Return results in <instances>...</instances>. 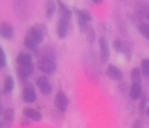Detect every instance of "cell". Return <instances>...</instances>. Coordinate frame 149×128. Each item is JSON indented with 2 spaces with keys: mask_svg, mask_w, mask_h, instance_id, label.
Here are the masks:
<instances>
[{
  "mask_svg": "<svg viewBox=\"0 0 149 128\" xmlns=\"http://www.w3.org/2000/svg\"><path fill=\"white\" fill-rule=\"evenodd\" d=\"M47 35V27L43 24H36L27 31L26 38H24V47L27 50H36L37 45H40L43 42Z\"/></svg>",
  "mask_w": 149,
  "mask_h": 128,
  "instance_id": "obj_1",
  "label": "cell"
},
{
  "mask_svg": "<svg viewBox=\"0 0 149 128\" xmlns=\"http://www.w3.org/2000/svg\"><path fill=\"white\" fill-rule=\"evenodd\" d=\"M13 5H15V11H16L18 18L19 19H29L34 0H13Z\"/></svg>",
  "mask_w": 149,
  "mask_h": 128,
  "instance_id": "obj_2",
  "label": "cell"
},
{
  "mask_svg": "<svg viewBox=\"0 0 149 128\" xmlns=\"http://www.w3.org/2000/svg\"><path fill=\"white\" fill-rule=\"evenodd\" d=\"M39 69L42 70L43 74H47V75H50V74H53L56 70V61L53 56H47V54H43L42 58L39 59Z\"/></svg>",
  "mask_w": 149,
  "mask_h": 128,
  "instance_id": "obj_3",
  "label": "cell"
},
{
  "mask_svg": "<svg viewBox=\"0 0 149 128\" xmlns=\"http://www.w3.org/2000/svg\"><path fill=\"white\" fill-rule=\"evenodd\" d=\"M36 83H37V88H39L43 95H50V93H52L53 86H52V82L48 80V77H45V75L37 77Z\"/></svg>",
  "mask_w": 149,
  "mask_h": 128,
  "instance_id": "obj_4",
  "label": "cell"
},
{
  "mask_svg": "<svg viewBox=\"0 0 149 128\" xmlns=\"http://www.w3.org/2000/svg\"><path fill=\"white\" fill-rule=\"evenodd\" d=\"M55 106H56V109H58V111H61V112H64L66 109H68L69 99H68V96L64 95V91H58V93H56V96H55Z\"/></svg>",
  "mask_w": 149,
  "mask_h": 128,
  "instance_id": "obj_5",
  "label": "cell"
},
{
  "mask_svg": "<svg viewBox=\"0 0 149 128\" xmlns=\"http://www.w3.org/2000/svg\"><path fill=\"white\" fill-rule=\"evenodd\" d=\"M98 45H100V56L103 63H107L109 61V45H107L106 38L100 37L98 38Z\"/></svg>",
  "mask_w": 149,
  "mask_h": 128,
  "instance_id": "obj_6",
  "label": "cell"
},
{
  "mask_svg": "<svg viewBox=\"0 0 149 128\" xmlns=\"http://www.w3.org/2000/svg\"><path fill=\"white\" fill-rule=\"evenodd\" d=\"M106 75L109 77L111 80H116V82H120V80L123 79L122 70H120L117 66H112V64H109V66L106 67Z\"/></svg>",
  "mask_w": 149,
  "mask_h": 128,
  "instance_id": "obj_7",
  "label": "cell"
},
{
  "mask_svg": "<svg viewBox=\"0 0 149 128\" xmlns=\"http://www.w3.org/2000/svg\"><path fill=\"white\" fill-rule=\"evenodd\" d=\"M15 35V29L10 22H2L0 24V37L5 38V40H11Z\"/></svg>",
  "mask_w": 149,
  "mask_h": 128,
  "instance_id": "obj_8",
  "label": "cell"
},
{
  "mask_svg": "<svg viewBox=\"0 0 149 128\" xmlns=\"http://www.w3.org/2000/svg\"><path fill=\"white\" fill-rule=\"evenodd\" d=\"M56 32H58V37H59V38H66V35H68V32H69V19L59 18L58 27H56Z\"/></svg>",
  "mask_w": 149,
  "mask_h": 128,
  "instance_id": "obj_9",
  "label": "cell"
},
{
  "mask_svg": "<svg viewBox=\"0 0 149 128\" xmlns=\"http://www.w3.org/2000/svg\"><path fill=\"white\" fill-rule=\"evenodd\" d=\"M128 95H130V98H132L133 101H138V99L141 98V95H143L141 83H132V86H130V90H128Z\"/></svg>",
  "mask_w": 149,
  "mask_h": 128,
  "instance_id": "obj_10",
  "label": "cell"
},
{
  "mask_svg": "<svg viewBox=\"0 0 149 128\" xmlns=\"http://www.w3.org/2000/svg\"><path fill=\"white\" fill-rule=\"evenodd\" d=\"M23 114H24L26 118H29V120H32V122H40L42 120V114H40L39 111H36V109H32V107H26L23 111Z\"/></svg>",
  "mask_w": 149,
  "mask_h": 128,
  "instance_id": "obj_11",
  "label": "cell"
},
{
  "mask_svg": "<svg viewBox=\"0 0 149 128\" xmlns=\"http://www.w3.org/2000/svg\"><path fill=\"white\" fill-rule=\"evenodd\" d=\"M23 99L26 102H36V99H37L36 90L31 88V86H26V88L23 90Z\"/></svg>",
  "mask_w": 149,
  "mask_h": 128,
  "instance_id": "obj_12",
  "label": "cell"
},
{
  "mask_svg": "<svg viewBox=\"0 0 149 128\" xmlns=\"http://www.w3.org/2000/svg\"><path fill=\"white\" fill-rule=\"evenodd\" d=\"M13 117H15V111L11 107H8V109H5L3 111V122H2V127H10L11 123H13Z\"/></svg>",
  "mask_w": 149,
  "mask_h": 128,
  "instance_id": "obj_13",
  "label": "cell"
},
{
  "mask_svg": "<svg viewBox=\"0 0 149 128\" xmlns=\"http://www.w3.org/2000/svg\"><path fill=\"white\" fill-rule=\"evenodd\" d=\"M56 6L59 8V13H61V16H59V18H63V19H69V21H71L72 11H71V10H69L66 5H64V2H63V0H58Z\"/></svg>",
  "mask_w": 149,
  "mask_h": 128,
  "instance_id": "obj_14",
  "label": "cell"
},
{
  "mask_svg": "<svg viewBox=\"0 0 149 128\" xmlns=\"http://www.w3.org/2000/svg\"><path fill=\"white\" fill-rule=\"evenodd\" d=\"M16 63H18V66H32V58H31L29 53H26V51H24V53L18 54Z\"/></svg>",
  "mask_w": 149,
  "mask_h": 128,
  "instance_id": "obj_15",
  "label": "cell"
},
{
  "mask_svg": "<svg viewBox=\"0 0 149 128\" xmlns=\"http://www.w3.org/2000/svg\"><path fill=\"white\" fill-rule=\"evenodd\" d=\"M34 70V64L32 66H18V75L21 80H27V77L32 74Z\"/></svg>",
  "mask_w": 149,
  "mask_h": 128,
  "instance_id": "obj_16",
  "label": "cell"
},
{
  "mask_svg": "<svg viewBox=\"0 0 149 128\" xmlns=\"http://www.w3.org/2000/svg\"><path fill=\"white\" fill-rule=\"evenodd\" d=\"M56 13V3L53 0H47L45 2V16L47 18H53V15Z\"/></svg>",
  "mask_w": 149,
  "mask_h": 128,
  "instance_id": "obj_17",
  "label": "cell"
},
{
  "mask_svg": "<svg viewBox=\"0 0 149 128\" xmlns=\"http://www.w3.org/2000/svg\"><path fill=\"white\" fill-rule=\"evenodd\" d=\"M13 88H15L13 77L7 75V77H5V80H3V90H5V93H11V91H13Z\"/></svg>",
  "mask_w": 149,
  "mask_h": 128,
  "instance_id": "obj_18",
  "label": "cell"
},
{
  "mask_svg": "<svg viewBox=\"0 0 149 128\" xmlns=\"http://www.w3.org/2000/svg\"><path fill=\"white\" fill-rule=\"evenodd\" d=\"M75 15H77L79 18H82L84 21H87V22H90L91 19H93V18H91V15L87 11V10H75Z\"/></svg>",
  "mask_w": 149,
  "mask_h": 128,
  "instance_id": "obj_19",
  "label": "cell"
},
{
  "mask_svg": "<svg viewBox=\"0 0 149 128\" xmlns=\"http://www.w3.org/2000/svg\"><path fill=\"white\" fill-rule=\"evenodd\" d=\"M141 70L139 69H133L132 70V82L133 83H141Z\"/></svg>",
  "mask_w": 149,
  "mask_h": 128,
  "instance_id": "obj_20",
  "label": "cell"
},
{
  "mask_svg": "<svg viewBox=\"0 0 149 128\" xmlns=\"http://www.w3.org/2000/svg\"><path fill=\"white\" fill-rule=\"evenodd\" d=\"M139 31H141L143 37L149 38V26L146 24V22H141V24H139Z\"/></svg>",
  "mask_w": 149,
  "mask_h": 128,
  "instance_id": "obj_21",
  "label": "cell"
},
{
  "mask_svg": "<svg viewBox=\"0 0 149 128\" xmlns=\"http://www.w3.org/2000/svg\"><path fill=\"white\" fill-rule=\"evenodd\" d=\"M141 70H143V75H144V77L149 75V61L148 59H144L141 63Z\"/></svg>",
  "mask_w": 149,
  "mask_h": 128,
  "instance_id": "obj_22",
  "label": "cell"
},
{
  "mask_svg": "<svg viewBox=\"0 0 149 128\" xmlns=\"http://www.w3.org/2000/svg\"><path fill=\"white\" fill-rule=\"evenodd\" d=\"M77 22H79V27H80V31H82V32H85V31L88 29V22H87V21H84L82 18H79V16H77Z\"/></svg>",
  "mask_w": 149,
  "mask_h": 128,
  "instance_id": "obj_23",
  "label": "cell"
},
{
  "mask_svg": "<svg viewBox=\"0 0 149 128\" xmlns=\"http://www.w3.org/2000/svg\"><path fill=\"white\" fill-rule=\"evenodd\" d=\"M85 32H87V38H88V42H90V43H93L95 38H96V37H95V31H93L91 27H88Z\"/></svg>",
  "mask_w": 149,
  "mask_h": 128,
  "instance_id": "obj_24",
  "label": "cell"
},
{
  "mask_svg": "<svg viewBox=\"0 0 149 128\" xmlns=\"http://www.w3.org/2000/svg\"><path fill=\"white\" fill-rule=\"evenodd\" d=\"M7 64V58H5V51L2 50V47H0V69Z\"/></svg>",
  "mask_w": 149,
  "mask_h": 128,
  "instance_id": "obj_25",
  "label": "cell"
},
{
  "mask_svg": "<svg viewBox=\"0 0 149 128\" xmlns=\"http://www.w3.org/2000/svg\"><path fill=\"white\" fill-rule=\"evenodd\" d=\"M132 128H144V127H143V122L141 120H135V122H133V125H132Z\"/></svg>",
  "mask_w": 149,
  "mask_h": 128,
  "instance_id": "obj_26",
  "label": "cell"
},
{
  "mask_svg": "<svg viewBox=\"0 0 149 128\" xmlns=\"http://www.w3.org/2000/svg\"><path fill=\"white\" fill-rule=\"evenodd\" d=\"M144 109H146V98L141 95V111L144 112Z\"/></svg>",
  "mask_w": 149,
  "mask_h": 128,
  "instance_id": "obj_27",
  "label": "cell"
},
{
  "mask_svg": "<svg viewBox=\"0 0 149 128\" xmlns=\"http://www.w3.org/2000/svg\"><path fill=\"white\" fill-rule=\"evenodd\" d=\"M114 48H116V50H120V48H122V43H120L119 40H116L114 42Z\"/></svg>",
  "mask_w": 149,
  "mask_h": 128,
  "instance_id": "obj_28",
  "label": "cell"
},
{
  "mask_svg": "<svg viewBox=\"0 0 149 128\" xmlns=\"http://www.w3.org/2000/svg\"><path fill=\"white\" fill-rule=\"evenodd\" d=\"M93 3H103V0H91Z\"/></svg>",
  "mask_w": 149,
  "mask_h": 128,
  "instance_id": "obj_29",
  "label": "cell"
},
{
  "mask_svg": "<svg viewBox=\"0 0 149 128\" xmlns=\"http://www.w3.org/2000/svg\"><path fill=\"white\" fill-rule=\"evenodd\" d=\"M0 128H2V125H0Z\"/></svg>",
  "mask_w": 149,
  "mask_h": 128,
  "instance_id": "obj_30",
  "label": "cell"
},
{
  "mask_svg": "<svg viewBox=\"0 0 149 128\" xmlns=\"http://www.w3.org/2000/svg\"><path fill=\"white\" fill-rule=\"evenodd\" d=\"M0 112H2V111H0Z\"/></svg>",
  "mask_w": 149,
  "mask_h": 128,
  "instance_id": "obj_31",
  "label": "cell"
}]
</instances>
